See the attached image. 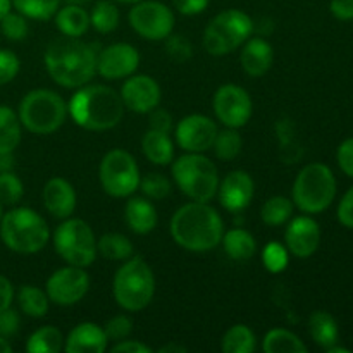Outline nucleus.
Wrapping results in <instances>:
<instances>
[{
  "mask_svg": "<svg viewBox=\"0 0 353 353\" xmlns=\"http://www.w3.org/2000/svg\"><path fill=\"white\" fill-rule=\"evenodd\" d=\"M10 7H12L10 0H0V19L10 12Z\"/></svg>",
  "mask_w": 353,
  "mask_h": 353,
  "instance_id": "obj_55",
  "label": "nucleus"
},
{
  "mask_svg": "<svg viewBox=\"0 0 353 353\" xmlns=\"http://www.w3.org/2000/svg\"><path fill=\"white\" fill-rule=\"evenodd\" d=\"M210 0H172V6L183 16H199L209 7Z\"/></svg>",
  "mask_w": 353,
  "mask_h": 353,
  "instance_id": "obj_49",
  "label": "nucleus"
},
{
  "mask_svg": "<svg viewBox=\"0 0 353 353\" xmlns=\"http://www.w3.org/2000/svg\"><path fill=\"white\" fill-rule=\"evenodd\" d=\"M64 350V334L55 326L38 327L26 341L30 353H59Z\"/></svg>",
  "mask_w": 353,
  "mask_h": 353,
  "instance_id": "obj_32",
  "label": "nucleus"
},
{
  "mask_svg": "<svg viewBox=\"0 0 353 353\" xmlns=\"http://www.w3.org/2000/svg\"><path fill=\"white\" fill-rule=\"evenodd\" d=\"M336 216L340 224H343L348 230H353V186L348 188V192L345 193L341 202L338 203Z\"/></svg>",
  "mask_w": 353,
  "mask_h": 353,
  "instance_id": "obj_47",
  "label": "nucleus"
},
{
  "mask_svg": "<svg viewBox=\"0 0 353 353\" xmlns=\"http://www.w3.org/2000/svg\"><path fill=\"white\" fill-rule=\"evenodd\" d=\"M240 48V64L245 74L250 78H261L268 74L274 62V48L265 38L250 37Z\"/></svg>",
  "mask_w": 353,
  "mask_h": 353,
  "instance_id": "obj_21",
  "label": "nucleus"
},
{
  "mask_svg": "<svg viewBox=\"0 0 353 353\" xmlns=\"http://www.w3.org/2000/svg\"><path fill=\"white\" fill-rule=\"evenodd\" d=\"M159 353H186V348L181 347V345H174V343H169L165 347H161L157 350Z\"/></svg>",
  "mask_w": 353,
  "mask_h": 353,
  "instance_id": "obj_54",
  "label": "nucleus"
},
{
  "mask_svg": "<svg viewBox=\"0 0 353 353\" xmlns=\"http://www.w3.org/2000/svg\"><path fill=\"white\" fill-rule=\"evenodd\" d=\"M171 164L172 179L190 200L212 202L216 199L221 178L217 165L209 157L186 152Z\"/></svg>",
  "mask_w": 353,
  "mask_h": 353,
  "instance_id": "obj_7",
  "label": "nucleus"
},
{
  "mask_svg": "<svg viewBox=\"0 0 353 353\" xmlns=\"http://www.w3.org/2000/svg\"><path fill=\"white\" fill-rule=\"evenodd\" d=\"M2 216H3V205L0 203V221H2Z\"/></svg>",
  "mask_w": 353,
  "mask_h": 353,
  "instance_id": "obj_60",
  "label": "nucleus"
},
{
  "mask_svg": "<svg viewBox=\"0 0 353 353\" xmlns=\"http://www.w3.org/2000/svg\"><path fill=\"white\" fill-rule=\"evenodd\" d=\"M0 30L3 37L10 41H21L28 37V17H24L19 12H9L0 19Z\"/></svg>",
  "mask_w": 353,
  "mask_h": 353,
  "instance_id": "obj_41",
  "label": "nucleus"
},
{
  "mask_svg": "<svg viewBox=\"0 0 353 353\" xmlns=\"http://www.w3.org/2000/svg\"><path fill=\"white\" fill-rule=\"evenodd\" d=\"M14 295H16V292H14L12 283H10L6 276L0 274V310L12 305Z\"/></svg>",
  "mask_w": 353,
  "mask_h": 353,
  "instance_id": "obj_52",
  "label": "nucleus"
},
{
  "mask_svg": "<svg viewBox=\"0 0 353 353\" xmlns=\"http://www.w3.org/2000/svg\"><path fill=\"white\" fill-rule=\"evenodd\" d=\"M143 155L155 165H169L174 161V141L171 133L148 128L141 138Z\"/></svg>",
  "mask_w": 353,
  "mask_h": 353,
  "instance_id": "obj_24",
  "label": "nucleus"
},
{
  "mask_svg": "<svg viewBox=\"0 0 353 353\" xmlns=\"http://www.w3.org/2000/svg\"><path fill=\"white\" fill-rule=\"evenodd\" d=\"M55 26L64 37L79 38L90 30V12L81 6L65 3L55 12Z\"/></svg>",
  "mask_w": 353,
  "mask_h": 353,
  "instance_id": "obj_25",
  "label": "nucleus"
},
{
  "mask_svg": "<svg viewBox=\"0 0 353 353\" xmlns=\"http://www.w3.org/2000/svg\"><path fill=\"white\" fill-rule=\"evenodd\" d=\"M116 2H121V3H128V6H133V3H137V2H141V0H116Z\"/></svg>",
  "mask_w": 353,
  "mask_h": 353,
  "instance_id": "obj_59",
  "label": "nucleus"
},
{
  "mask_svg": "<svg viewBox=\"0 0 353 353\" xmlns=\"http://www.w3.org/2000/svg\"><path fill=\"white\" fill-rule=\"evenodd\" d=\"M124 107L131 112L148 114L161 105V85L148 74H131L119 92Z\"/></svg>",
  "mask_w": 353,
  "mask_h": 353,
  "instance_id": "obj_17",
  "label": "nucleus"
},
{
  "mask_svg": "<svg viewBox=\"0 0 353 353\" xmlns=\"http://www.w3.org/2000/svg\"><path fill=\"white\" fill-rule=\"evenodd\" d=\"M309 334L317 347L327 350V348L338 343L340 327H338L336 319H334L330 312L316 310V312L309 317Z\"/></svg>",
  "mask_w": 353,
  "mask_h": 353,
  "instance_id": "obj_27",
  "label": "nucleus"
},
{
  "mask_svg": "<svg viewBox=\"0 0 353 353\" xmlns=\"http://www.w3.org/2000/svg\"><path fill=\"white\" fill-rule=\"evenodd\" d=\"M68 102V116L86 131H107L123 121L124 103L119 92L107 85H83Z\"/></svg>",
  "mask_w": 353,
  "mask_h": 353,
  "instance_id": "obj_3",
  "label": "nucleus"
},
{
  "mask_svg": "<svg viewBox=\"0 0 353 353\" xmlns=\"http://www.w3.org/2000/svg\"><path fill=\"white\" fill-rule=\"evenodd\" d=\"M148 114H150V121H148L150 124H148V128L157 131H164V133H171L174 123H172V116L168 110L161 109V107H155V109Z\"/></svg>",
  "mask_w": 353,
  "mask_h": 353,
  "instance_id": "obj_48",
  "label": "nucleus"
},
{
  "mask_svg": "<svg viewBox=\"0 0 353 353\" xmlns=\"http://www.w3.org/2000/svg\"><path fill=\"white\" fill-rule=\"evenodd\" d=\"M65 3H72V6H81V7H85L86 3H90L92 2V0H64Z\"/></svg>",
  "mask_w": 353,
  "mask_h": 353,
  "instance_id": "obj_58",
  "label": "nucleus"
},
{
  "mask_svg": "<svg viewBox=\"0 0 353 353\" xmlns=\"http://www.w3.org/2000/svg\"><path fill=\"white\" fill-rule=\"evenodd\" d=\"M112 295L117 305L126 312L147 309L155 295V276L150 265L140 257L124 261L114 274Z\"/></svg>",
  "mask_w": 353,
  "mask_h": 353,
  "instance_id": "obj_5",
  "label": "nucleus"
},
{
  "mask_svg": "<svg viewBox=\"0 0 353 353\" xmlns=\"http://www.w3.org/2000/svg\"><path fill=\"white\" fill-rule=\"evenodd\" d=\"M110 352L114 353H150L152 348L148 347L147 343L143 341H138V340H121L117 343H114V347L110 348Z\"/></svg>",
  "mask_w": 353,
  "mask_h": 353,
  "instance_id": "obj_50",
  "label": "nucleus"
},
{
  "mask_svg": "<svg viewBox=\"0 0 353 353\" xmlns=\"http://www.w3.org/2000/svg\"><path fill=\"white\" fill-rule=\"evenodd\" d=\"M99 179L107 195L112 199H128L140 188L141 174L130 152L112 148L100 161Z\"/></svg>",
  "mask_w": 353,
  "mask_h": 353,
  "instance_id": "obj_11",
  "label": "nucleus"
},
{
  "mask_svg": "<svg viewBox=\"0 0 353 353\" xmlns=\"http://www.w3.org/2000/svg\"><path fill=\"white\" fill-rule=\"evenodd\" d=\"M221 245L224 248V254L231 261L236 262L250 261L257 252V241H255L254 234L248 233L243 228H233L230 231H224Z\"/></svg>",
  "mask_w": 353,
  "mask_h": 353,
  "instance_id": "obj_26",
  "label": "nucleus"
},
{
  "mask_svg": "<svg viewBox=\"0 0 353 353\" xmlns=\"http://www.w3.org/2000/svg\"><path fill=\"white\" fill-rule=\"evenodd\" d=\"M262 350L265 353H307L309 348L293 331L274 327L262 340Z\"/></svg>",
  "mask_w": 353,
  "mask_h": 353,
  "instance_id": "obj_28",
  "label": "nucleus"
},
{
  "mask_svg": "<svg viewBox=\"0 0 353 353\" xmlns=\"http://www.w3.org/2000/svg\"><path fill=\"white\" fill-rule=\"evenodd\" d=\"M254 19L247 12L226 9L214 16L203 30V48L214 57H223L238 50L254 34Z\"/></svg>",
  "mask_w": 353,
  "mask_h": 353,
  "instance_id": "obj_9",
  "label": "nucleus"
},
{
  "mask_svg": "<svg viewBox=\"0 0 353 353\" xmlns=\"http://www.w3.org/2000/svg\"><path fill=\"white\" fill-rule=\"evenodd\" d=\"M12 7L28 19L48 21L55 16L62 0H10Z\"/></svg>",
  "mask_w": 353,
  "mask_h": 353,
  "instance_id": "obj_37",
  "label": "nucleus"
},
{
  "mask_svg": "<svg viewBox=\"0 0 353 353\" xmlns=\"http://www.w3.org/2000/svg\"><path fill=\"white\" fill-rule=\"evenodd\" d=\"M97 55L99 52L92 43L62 34L47 45L43 62L48 76L59 86L76 90L88 85L97 74Z\"/></svg>",
  "mask_w": 353,
  "mask_h": 353,
  "instance_id": "obj_1",
  "label": "nucleus"
},
{
  "mask_svg": "<svg viewBox=\"0 0 353 353\" xmlns=\"http://www.w3.org/2000/svg\"><path fill=\"white\" fill-rule=\"evenodd\" d=\"M47 221L30 207H14L0 221V238L16 254H37L50 241Z\"/></svg>",
  "mask_w": 353,
  "mask_h": 353,
  "instance_id": "obj_4",
  "label": "nucleus"
},
{
  "mask_svg": "<svg viewBox=\"0 0 353 353\" xmlns=\"http://www.w3.org/2000/svg\"><path fill=\"white\" fill-rule=\"evenodd\" d=\"M97 254L102 255L105 261L124 262L133 257L134 247L128 236L121 233H107L97 240Z\"/></svg>",
  "mask_w": 353,
  "mask_h": 353,
  "instance_id": "obj_31",
  "label": "nucleus"
},
{
  "mask_svg": "<svg viewBox=\"0 0 353 353\" xmlns=\"http://www.w3.org/2000/svg\"><path fill=\"white\" fill-rule=\"evenodd\" d=\"M243 148V138L234 128L219 130L216 134V140L212 143V150L216 157L223 162H230L241 154Z\"/></svg>",
  "mask_w": 353,
  "mask_h": 353,
  "instance_id": "obj_36",
  "label": "nucleus"
},
{
  "mask_svg": "<svg viewBox=\"0 0 353 353\" xmlns=\"http://www.w3.org/2000/svg\"><path fill=\"white\" fill-rule=\"evenodd\" d=\"M212 109L221 124L240 130V128L247 126L250 121L252 114H254V103L243 86L228 83V85L219 86L214 93Z\"/></svg>",
  "mask_w": 353,
  "mask_h": 353,
  "instance_id": "obj_13",
  "label": "nucleus"
},
{
  "mask_svg": "<svg viewBox=\"0 0 353 353\" xmlns=\"http://www.w3.org/2000/svg\"><path fill=\"white\" fill-rule=\"evenodd\" d=\"M107 334L103 326L95 323H79L69 331L64 340V350L68 353H102L107 350Z\"/></svg>",
  "mask_w": 353,
  "mask_h": 353,
  "instance_id": "obj_22",
  "label": "nucleus"
},
{
  "mask_svg": "<svg viewBox=\"0 0 353 353\" xmlns=\"http://www.w3.org/2000/svg\"><path fill=\"white\" fill-rule=\"evenodd\" d=\"M17 305L19 310L28 317L33 319H41L48 314L50 309V299H48L45 290L37 288V286L24 285L17 290Z\"/></svg>",
  "mask_w": 353,
  "mask_h": 353,
  "instance_id": "obj_29",
  "label": "nucleus"
},
{
  "mask_svg": "<svg viewBox=\"0 0 353 353\" xmlns=\"http://www.w3.org/2000/svg\"><path fill=\"white\" fill-rule=\"evenodd\" d=\"M221 348L224 353H254L257 348V338L248 326L234 324L224 333Z\"/></svg>",
  "mask_w": 353,
  "mask_h": 353,
  "instance_id": "obj_33",
  "label": "nucleus"
},
{
  "mask_svg": "<svg viewBox=\"0 0 353 353\" xmlns=\"http://www.w3.org/2000/svg\"><path fill=\"white\" fill-rule=\"evenodd\" d=\"M293 202L288 196L274 195L262 203L261 217L268 226H283L293 216Z\"/></svg>",
  "mask_w": 353,
  "mask_h": 353,
  "instance_id": "obj_35",
  "label": "nucleus"
},
{
  "mask_svg": "<svg viewBox=\"0 0 353 353\" xmlns=\"http://www.w3.org/2000/svg\"><path fill=\"white\" fill-rule=\"evenodd\" d=\"M327 353H350L348 348H343V347H338V345H333V347H330L326 350Z\"/></svg>",
  "mask_w": 353,
  "mask_h": 353,
  "instance_id": "obj_57",
  "label": "nucleus"
},
{
  "mask_svg": "<svg viewBox=\"0 0 353 353\" xmlns=\"http://www.w3.org/2000/svg\"><path fill=\"white\" fill-rule=\"evenodd\" d=\"M147 199L150 200H162L171 193L172 185L164 174L161 172H148L140 179V188Z\"/></svg>",
  "mask_w": 353,
  "mask_h": 353,
  "instance_id": "obj_40",
  "label": "nucleus"
},
{
  "mask_svg": "<svg viewBox=\"0 0 353 353\" xmlns=\"http://www.w3.org/2000/svg\"><path fill=\"white\" fill-rule=\"evenodd\" d=\"M23 124L10 107L0 105V154H12L21 143Z\"/></svg>",
  "mask_w": 353,
  "mask_h": 353,
  "instance_id": "obj_30",
  "label": "nucleus"
},
{
  "mask_svg": "<svg viewBox=\"0 0 353 353\" xmlns=\"http://www.w3.org/2000/svg\"><path fill=\"white\" fill-rule=\"evenodd\" d=\"M336 196V178L323 162H312L300 169L293 181L292 202L303 214H321Z\"/></svg>",
  "mask_w": 353,
  "mask_h": 353,
  "instance_id": "obj_8",
  "label": "nucleus"
},
{
  "mask_svg": "<svg viewBox=\"0 0 353 353\" xmlns=\"http://www.w3.org/2000/svg\"><path fill=\"white\" fill-rule=\"evenodd\" d=\"M169 233L176 245L188 252L203 254L221 245L224 221L209 202H190L179 207L171 217Z\"/></svg>",
  "mask_w": 353,
  "mask_h": 353,
  "instance_id": "obj_2",
  "label": "nucleus"
},
{
  "mask_svg": "<svg viewBox=\"0 0 353 353\" xmlns=\"http://www.w3.org/2000/svg\"><path fill=\"white\" fill-rule=\"evenodd\" d=\"M24 195V185L12 171L0 172V203L2 205H16Z\"/></svg>",
  "mask_w": 353,
  "mask_h": 353,
  "instance_id": "obj_39",
  "label": "nucleus"
},
{
  "mask_svg": "<svg viewBox=\"0 0 353 353\" xmlns=\"http://www.w3.org/2000/svg\"><path fill=\"white\" fill-rule=\"evenodd\" d=\"M330 10L336 19L352 21L353 19V0H331Z\"/></svg>",
  "mask_w": 353,
  "mask_h": 353,
  "instance_id": "obj_51",
  "label": "nucleus"
},
{
  "mask_svg": "<svg viewBox=\"0 0 353 353\" xmlns=\"http://www.w3.org/2000/svg\"><path fill=\"white\" fill-rule=\"evenodd\" d=\"M103 331L107 334V340L117 341L126 340L133 333V321L126 316V314H117V316L110 317L105 324H103Z\"/></svg>",
  "mask_w": 353,
  "mask_h": 353,
  "instance_id": "obj_43",
  "label": "nucleus"
},
{
  "mask_svg": "<svg viewBox=\"0 0 353 353\" xmlns=\"http://www.w3.org/2000/svg\"><path fill=\"white\" fill-rule=\"evenodd\" d=\"M124 221L134 234H148L157 228V209L147 196H128Z\"/></svg>",
  "mask_w": 353,
  "mask_h": 353,
  "instance_id": "obj_23",
  "label": "nucleus"
},
{
  "mask_svg": "<svg viewBox=\"0 0 353 353\" xmlns=\"http://www.w3.org/2000/svg\"><path fill=\"white\" fill-rule=\"evenodd\" d=\"M21 327V316L17 310H14L12 307H7V309L0 310V336L3 338H12L14 334H17Z\"/></svg>",
  "mask_w": 353,
  "mask_h": 353,
  "instance_id": "obj_45",
  "label": "nucleus"
},
{
  "mask_svg": "<svg viewBox=\"0 0 353 353\" xmlns=\"http://www.w3.org/2000/svg\"><path fill=\"white\" fill-rule=\"evenodd\" d=\"M262 262H264L265 269L272 272V274L283 272L288 268L290 262L288 248L283 243H279V241H269L264 247V250H262Z\"/></svg>",
  "mask_w": 353,
  "mask_h": 353,
  "instance_id": "obj_38",
  "label": "nucleus"
},
{
  "mask_svg": "<svg viewBox=\"0 0 353 353\" xmlns=\"http://www.w3.org/2000/svg\"><path fill=\"white\" fill-rule=\"evenodd\" d=\"M17 116L24 130L47 137L61 130L65 123L68 102L54 90L34 88L23 97Z\"/></svg>",
  "mask_w": 353,
  "mask_h": 353,
  "instance_id": "obj_6",
  "label": "nucleus"
},
{
  "mask_svg": "<svg viewBox=\"0 0 353 353\" xmlns=\"http://www.w3.org/2000/svg\"><path fill=\"white\" fill-rule=\"evenodd\" d=\"M165 54L172 59L174 62H186L192 59L193 55V45L185 34H174L171 33L165 38Z\"/></svg>",
  "mask_w": 353,
  "mask_h": 353,
  "instance_id": "obj_42",
  "label": "nucleus"
},
{
  "mask_svg": "<svg viewBox=\"0 0 353 353\" xmlns=\"http://www.w3.org/2000/svg\"><path fill=\"white\" fill-rule=\"evenodd\" d=\"M14 157L12 154H0V172L12 171Z\"/></svg>",
  "mask_w": 353,
  "mask_h": 353,
  "instance_id": "obj_53",
  "label": "nucleus"
},
{
  "mask_svg": "<svg viewBox=\"0 0 353 353\" xmlns=\"http://www.w3.org/2000/svg\"><path fill=\"white\" fill-rule=\"evenodd\" d=\"M90 290V274L85 268L65 265L48 276L45 292L52 303L61 307H71L81 302Z\"/></svg>",
  "mask_w": 353,
  "mask_h": 353,
  "instance_id": "obj_14",
  "label": "nucleus"
},
{
  "mask_svg": "<svg viewBox=\"0 0 353 353\" xmlns=\"http://www.w3.org/2000/svg\"><path fill=\"white\" fill-rule=\"evenodd\" d=\"M336 161L341 171H343L348 178H353V137L341 141L336 152Z\"/></svg>",
  "mask_w": 353,
  "mask_h": 353,
  "instance_id": "obj_46",
  "label": "nucleus"
},
{
  "mask_svg": "<svg viewBox=\"0 0 353 353\" xmlns=\"http://www.w3.org/2000/svg\"><path fill=\"white\" fill-rule=\"evenodd\" d=\"M43 205L48 214L55 217V219H68L72 216L76 210V203H78V195L71 183L65 178L55 176L50 178L43 186Z\"/></svg>",
  "mask_w": 353,
  "mask_h": 353,
  "instance_id": "obj_20",
  "label": "nucleus"
},
{
  "mask_svg": "<svg viewBox=\"0 0 353 353\" xmlns=\"http://www.w3.org/2000/svg\"><path fill=\"white\" fill-rule=\"evenodd\" d=\"M134 33L150 41H162L174 31V12L159 0H141L133 3L128 14Z\"/></svg>",
  "mask_w": 353,
  "mask_h": 353,
  "instance_id": "obj_12",
  "label": "nucleus"
},
{
  "mask_svg": "<svg viewBox=\"0 0 353 353\" xmlns=\"http://www.w3.org/2000/svg\"><path fill=\"white\" fill-rule=\"evenodd\" d=\"M255 195V183L254 178L247 171H231L219 181L217 188V199L223 209L228 212H243L247 207H250L252 200Z\"/></svg>",
  "mask_w": 353,
  "mask_h": 353,
  "instance_id": "obj_18",
  "label": "nucleus"
},
{
  "mask_svg": "<svg viewBox=\"0 0 353 353\" xmlns=\"http://www.w3.org/2000/svg\"><path fill=\"white\" fill-rule=\"evenodd\" d=\"M140 65V54L131 43H112L97 55V74L107 81L126 79L134 74Z\"/></svg>",
  "mask_w": 353,
  "mask_h": 353,
  "instance_id": "obj_16",
  "label": "nucleus"
},
{
  "mask_svg": "<svg viewBox=\"0 0 353 353\" xmlns=\"http://www.w3.org/2000/svg\"><path fill=\"white\" fill-rule=\"evenodd\" d=\"M321 243V228L310 216L292 217L285 231V247L293 257L309 259Z\"/></svg>",
  "mask_w": 353,
  "mask_h": 353,
  "instance_id": "obj_19",
  "label": "nucleus"
},
{
  "mask_svg": "<svg viewBox=\"0 0 353 353\" xmlns=\"http://www.w3.org/2000/svg\"><path fill=\"white\" fill-rule=\"evenodd\" d=\"M52 243L59 257L69 265L90 268L97 259V236L92 226L78 217H68L55 228Z\"/></svg>",
  "mask_w": 353,
  "mask_h": 353,
  "instance_id": "obj_10",
  "label": "nucleus"
},
{
  "mask_svg": "<svg viewBox=\"0 0 353 353\" xmlns=\"http://www.w3.org/2000/svg\"><path fill=\"white\" fill-rule=\"evenodd\" d=\"M12 352V345L9 343V340L3 336H0V353H10Z\"/></svg>",
  "mask_w": 353,
  "mask_h": 353,
  "instance_id": "obj_56",
  "label": "nucleus"
},
{
  "mask_svg": "<svg viewBox=\"0 0 353 353\" xmlns=\"http://www.w3.org/2000/svg\"><path fill=\"white\" fill-rule=\"evenodd\" d=\"M121 12L110 0H99L90 12V26L99 33H112L119 26Z\"/></svg>",
  "mask_w": 353,
  "mask_h": 353,
  "instance_id": "obj_34",
  "label": "nucleus"
},
{
  "mask_svg": "<svg viewBox=\"0 0 353 353\" xmlns=\"http://www.w3.org/2000/svg\"><path fill=\"white\" fill-rule=\"evenodd\" d=\"M21 69L19 57L12 50L0 48V86L7 85L17 76Z\"/></svg>",
  "mask_w": 353,
  "mask_h": 353,
  "instance_id": "obj_44",
  "label": "nucleus"
},
{
  "mask_svg": "<svg viewBox=\"0 0 353 353\" xmlns=\"http://www.w3.org/2000/svg\"><path fill=\"white\" fill-rule=\"evenodd\" d=\"M219 131L216 121L203 114H190L176 124V143L192 154H203L212 148Z\"/></svg>",
  "mask_w": 353,
  "mask_h": 353,
  "instance_id": "obj_15",
  "label": "nucleus"
}]
</instances>
